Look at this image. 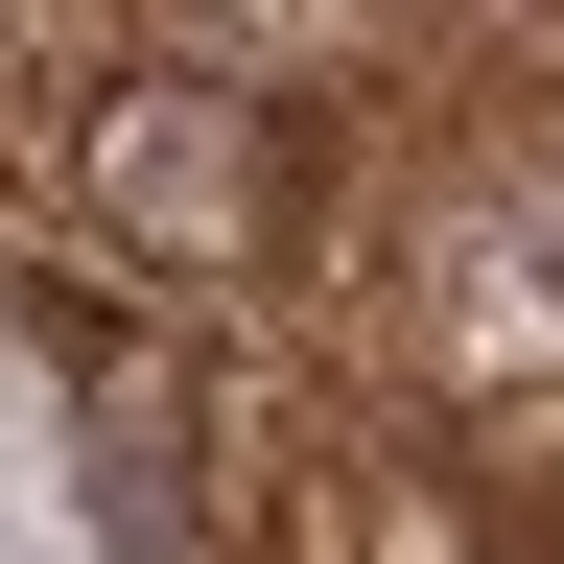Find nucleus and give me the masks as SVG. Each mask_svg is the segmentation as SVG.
I'll return each instance as SVG.
<instances>
[{"label":"nucleus","instance_id":"obj_1","mask_svg":"<svg viewBox=\"0 0 564 564\" xmlns=\"http://www.w3.org/2000/svg\"><path fill=\"white\" fill-rule=\"evenodd\" d=\"M70 212H95V259L165 282V306H259L282 236H306L282 95H236L212 47H118L95 95H70Z\"/></svg>","mask_w":564,"mask_h":564},{"label":"nucleus","instance_id":"obj_2","mask_svg":"<svg viewBox=\"0 0 564 564\" xmlns=\"http://www.w3.org/2000/svg\"><path fill=\"white\" fill-rule=\"evenodd\" d=\"M377 352H400V400H423V423H470V400H541V377H564V165H541V141L447 165V188L377 236Z\"/></svg>","mask_w":564,"mask_h":564}]
</instances>
